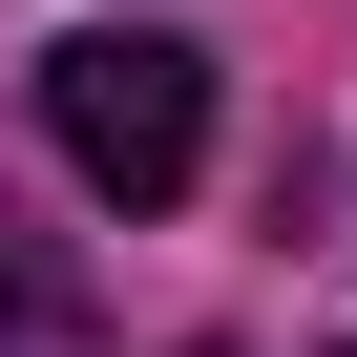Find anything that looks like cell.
<instances>
[{
    "label": "cell",
    "mask_w": 357,
    "mask_h": 357,
    "mask_svg": "<svg viewBox=\"0 0 357 357\" xmlns=\"http://www.w3.org/2000/svg\"><path fill=\"white\" fill-rule=\"evenodd\" d=\"M43 126L105 211H190V168H211V63L168 43V22H84L43 43Z\"/></svg>",
    "instance_id": "cell-1"
},
{
    "label": "cell",
    "mask_w": 357,
    "mask_h": 357,
    "mask_svg": "<svg viewBox=\"0 0 357 357\" xmlns=\"http://www.w3.org/2000/svg\"><path fill=\"white\" fill-rule=\"evenodd\" d=\"M0 357H105L84 252H63V231H22V211H0Z\"/></svg>",
    "instance_id": "cell-2"
},
{
    "label": "cell",
    "mask_w": 357,
    "mask_h": 357,
    "mask_svg": "<svg viewBox=\"0 0 357 357\" xmlns=\"http://www.w3.org/2000/svg\"><path fill=\"white\" fill-rule=\"evenodd\" d=\"M190 357H231V336H190Z\"/></svg>",
    "instance_id": "cell-3"
}]
</instances>
